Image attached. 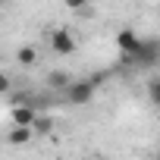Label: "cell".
I'll use <instances>...</instances> for the list:
<instances>
[{"mask_svg":"<svg viewBox=\"0 0 160 160\" xmlns=\"http://www.w3.org/2000/svg\"><path fill=\"white\" fill-rule=\"evenodd\" d=\"M10 88H13V82H10V75H7V72H0V94H7Z\"/></svg>","mask_w":160,"mask_h":160,"instance_id":"cell-11","label":"cell"},{"mask_svg":"<svg viewBox=\"0 0 160 160\" xmlns=\"http://www.w3.org/2000/svg\"><path fill=\"white\" fill-rule=\"evenodd\" d=\"M35 119H38V113H35L32 104H16V107H13V126H19V129H32Z\"/></svg>","mask_w":160,"mask_h":160,"instance_id":"cell-5","label":"cell"},{"mask_svg":"<svg viewBox=\"0 0 160 160\" xmlns=\"http://www.w3.org/2000/svg\"><path fill=\"white\" fill-rule=\"evenodd\" d=\"M63 98L72 107H85L88 101H94V88L88 85V78H72V85L63 91Z\"/></svg>","mask_w":160,"mask_h":160,"instance_id":"cell-2","label":"cell"},{"mask_svg":"<svg viewBox=\"0 0 160 160\" xmlns=\"http://www.w3.org/2000/svg\"><path fill=\"white\" fill-rule=\"evenodd\" d=\"M148 98H151L154 107H160V78H151L148 82Z\"/></svg>","mask_w":160,"mask_h":160,"instance_id":"cell-9","label":"cell"},{"mask_svg":"<svg viewBox=\"0 0 160 160\" xmlns=\"http://www.w3.org/2000/svg\"><path fill=\"white\" fill-rule=\"evenodd\" d=\"M0 10H3V3H0Z\"/></svg>","mask_w":160,"mask_h":160,"instance_id":"cell-13","label":"cell"},{"mask_svg":"<svg viewBox=\"0 0 160 160\" xmlns=\"http://www.w3.org/2000/svg\"><path fill=\"white\" fill-rule=\"evenodd\" d=\"M154 160H160V151H157V157H154Z\"/></svg>","mask_w":160,"mask_h":160,"instance_id":"cell-12","label":"cell"},{"mask_svg":"<svg viewBox=\"0 0 160 160\" xmlns=\"http://www.w3.org/2000/svg\"><path fill=\"white\" fill-rule=\"evenodd\" d=\"M50 47H53L60 57H69V53L75 50V38H72V32H69V28H53V32H50Z\"/></svg>","mask_w":160,"mask_h":160,"instance_id":"cell-3","label":"cell"},{"mask_svg":"<svg viewBox=\"0 0 160 160\" xmlns=\"http://www.w3.org/2000/svg\"><path fill=\"white\" fill-rule=\"evenodd\" d=\"M7 141H10V144H28V141H32V129H19V126H13L10 135H7Z\"/></svg>","mask_w":160,"mask_h":160,"instance_id":"cell-8","label":"cell"},{"mask_svg":"<svg viewBox=\"0 0 160 160\" xmlns=\"http://www.w3.org/2000/svg\"><path fill=\"white\" fill-rule=\"evenodd\" d=\"M16 60H19V66H35V60H38V50H35L32 44H22V47L16 50Z\"/></svg>","mask_w":160,"mask_h":160,"instance_id":"cell-7","label":"cell"},{"mask_svg":"<svg viewBox=\"0 0 160 160\" xmlns=\"http://www.w3.org/2000/svg\"><path fill=\"white\" fill-rule=\"evenodd\" d=\"M138 41H141V38H138L132 28H122V32L116 35V47H119V53H122L126 60H129V57L138 50Z\"/></svg>","mask_w":160,"mask_h":160,"instance_id":"cell-4","label":"cell"},{"mask_svg":"<svg viewBox=\"0 0 160 160\" xmlns=\"http://www.w3.org/2000/svg\"><path fill=\"white\" fill-rule=\"evenodd\" d=\"M32 132H50V119H47V116H38V119L32 122Z\"/></svg>","mask_w":160,"mask_h":160,"instance_id":"cell-10","label":"cell"},{"mask_svg":"<svg viewBox=\"0 0 160 160\" xmlns=\"http://www.w3.org/2000/svg\"><path fill=\"white\" fill-rule=\"evenodd\" d=\"M72 85V78H69V72L66 69H53L50 75H47V88H57V91H66Z\"/></svg>","mask_w":160,"mask_h":160,"instance_id":"cell-6","label":"cell"},{"mask_svg":"<svg viewBox=\"0 0 160 160\" xmlns=\"http://www.w3.org/2000/svg\"><path fill=\"white\" fill-rule=\"evenodd\" d=\"M129 63H135L138 69H154L160 63V38H141L138 50L129 57Z\"/></svg>","mask_w":160,"mask_h":160,"instance_id":"cell-1","label":"cell"}]
</instances>
